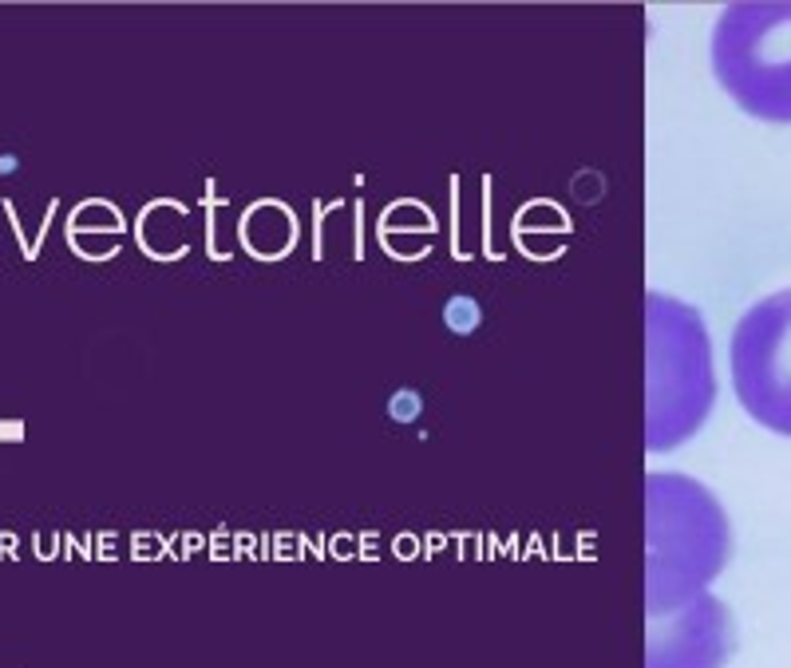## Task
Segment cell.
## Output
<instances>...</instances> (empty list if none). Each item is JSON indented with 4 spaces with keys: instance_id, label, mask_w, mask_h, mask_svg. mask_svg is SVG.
Listing matches in <instances>:
<instances>
[{
    "instance_id": "277c9868",
    "label": "cell",
    "mask_w": 791,
    "mask_h": 668,
    "mask_svg": "<svg viewBox=\"0 0 791 668\" xmlns=\"http://www.w3.org/2000/svg\"><path fill=\"white\" fill-rule=\"evenodd\" d=\"M728 368L744 412L759 427L791 439V289L744 309L732 329Z\"/></svg>"
},
{
    "instance_id": "6da1fadb",
    "label": "cell",
    "mask_w": 791,
    "mask_h": 668,
    "mask_svg": "<svg viewBox=\"0 0 791 668\" xmlns=\"http://www.w3.org/2000/svg\"><path fill=\"white\" fill-rule=\"evenodd\" d=\"M649 522V617L700 597L732 554V530L720 498L689 475L653 471L645 478Z\"/></svg>"
},
{
    "instance_id": "7a4b0ae2",
    "label": "cell",
    "mask_w": 791,
    "mask_h": 668,
    "mask_svg": "<svg viewBox=\"0 0 791 668\" xmlns=\"http://www.w3.org/2000/svg\"><path fill=\"white\" fill-rule=\"evenodd\" d=\"M645 336H649V451H673L704 427L716 403L708 329L693 304L649 289L645 297Z\"/></svg>"
},
{
    "instance_id": "5b68a950",
    "label": "cell",
    "mask_w": 791,
    "mask_h": 668,
    "mask_svg": "<svg viewBox=\"0 0 791 668\" xmlns=\"http://www.w3.org/2000/svg\"><path fill=\"white\" fill-rule=\"evenodd\" d=\"M732 649V613L712 593H700L673 613L649 617V668H724Z\"/></svg>"
},
{
    "instance_id": "3957f363",
    "label": "cell",
    "mask_w": 791,
    "mask_h": 668,
    "mask_svg": "<svg viewBox=\"0 0 791 668\" xmlns=\"http://www.w3.org/2000/svg\"><path fill=\"white\" fill-rule=\"evenodd\" d=\"M708 64L740 111L763 123H791V0L720 8Z\"/></svg>"
}]
</instances>
